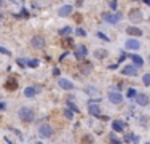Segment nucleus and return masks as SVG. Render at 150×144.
<instances>
[{"instance_id":"nucleus-12","label":"nucleus","mask_w":150,"mask_h":144,"mask_svg":"<svg viewBox=\"0 0 150 144\" xmlns=\"http://www.w3.org/2000/svg\"><path fill=\"white\" fill-rule=\"evenodd\" d=\"M5 88L7 90H16L18 88V80L15 79V77H10V79H7V82H5Z\"/></svg>"},{"instance_id":"nucleus-19","label":"nucleus","mask_w":150,"mask_h":144,"mask_svg":"<svg viewBox=\"0 0 150 144\" xmlns=\"http://www.w3.org/2000/svg\"><path fill=\"white\" fill-rule=\"evenodd\" d=\"M112 130L117 131V133H122L123 131V123L118 122V120H114V122H112Z\"/></svg>"},{"instance_id":"nucleus-34","label":"nucleus","mask_w":150,"mask_h":144,"mask_svg":"<svg viewBox=\"0 0 150 144\" xmlns=\"http://www.w3.org/2000/svg\"><path fill=\"white\" fill-rule=\"evenodd\" d=\"M18 64H19V66H22V67H24V66H26V61H24V59H18Z\"/></svg>"},{"instance_id":"nucleus-33","label":"nucleus","mask_w":150,"mask_h":144,"mask_svg":"<svg viewBox=\"0 0 150 144\" xmlns=\"http://www.w3.org/2000/svg\"><path fill=\"white\" fill-rule=\"evenodd\" d=\"M5 109H7V104L0 101V111H5Z\"/></svg>"},{"instance_id":"nucleus-10","label":"nucleus","mask_w":150,"mask_h":144,"mask_svg":"<svg viewBox=\"0 0 150 144\" xmlns=\"http://www.w3.org/2000/svg\"><path fill=\"white\" fill-rule=\"evenodd\" d=\"M136 103L144 107V106L149 104V96H147L145 93H137V95H136Z\"/></svg>"},{"instance_id":"nucleus-16","label":"nucleus","mask_w":150,"mask_h":144,"mask_svg":"<svg viewBox=\"0 0 150 144\" xmlns=\"http://www.w3.org/2000/svg\"><path fill=\"white\" fill-rule=\"evenodd\" d=\"M130 56H131V59H133L136 67H142L144 66V59H142L141 56H137V55H130Z\"/></svg>"},{"instance_id":"nucleus-39","label":"nucleus","mask_w":150,"mask_h":144,"mask_svg":"<svg viewBox=\"0 0 150 144\" xmlns=\"http://www.w3.org/2000/svg\"><path fill=\"white\" fill-rule=\"evenodd\" d=\"M144 2H145V3H147V5H149V7H150V0H144Z\"/></svg>"},{"instance_id":"nucleus-28","label":"nucleus","mask_w":150,"mask_h":144,"mask_svg":"<svg viewBox=\"0 0 150 144\" xmlns=\"http://www.w3.org/2000/svg\"><path fill=\"white\" fill-rule=\"evenodd\" d=\"M0 53H2V55H5V56H11V53H10L7 48H3V47H0Z\"/></svg>"},{"instance_id":"nucleus-22","label":"nucleus","mask_w":150,"mask_h":144,"mask_svg":"<svg viewBox=\"0 0 150 144\" xmlns=\"http://www.w3.org/2000/svg\"><path fill=\"white\" fill-rule=\"evenodd\" d=\"M136 95H137V91H136L134 88H128V90H126V96H128V98H136Z\"/></svg>"},{"instance_id":"nucleus-23","label":"nucleus","mask_w":150,"mask_h":144,"mask_svg":"<svg viewBox=\"0 0 150 144\" xmlns=\"http://www.w3.org/2000/svg\"><path fill=\"white\" fill-rule=\"evenodd\" d=\"M62 45H64V48H72L73 47V40L72 39H65L64 42H62Z\"/></svg>"},{"instance_id":"nucleus-7","label":"nucleus","mask_w":150,"mask_h":144,"mask_svg":"<svg viewBox=\"0 0 150 144\" xmlns=\"http://www.w3.org/2000/svg\"><path fill=\"white\" fill-rule=\"evenodd\" d=\"M57 85H59V87L62 88V90H67V91H70V90H73V88H75V85L72 83V82H70V80H67V79H59L57 80Z\"/></svg>"},{"instance_id":"nucleus-21","label":"nucleus","mask_w":150,"mask_h":144,"mask_svg":"<svg viewBox=\"0 0 150 144\" xmlns=\"http://www.w3.org/2000/svg\"><path fill=\"white\" fill-rule=\"evenodd\" d=\"M94 143V138L91 135H85L81 138V144H93Z\"/></svg>"},{"instance_id":"nucleus-5","label":"nucleus","mask_w":150,"mask_h":144,"mask_svg":"<svg viewBox=\"0 0 150 144\" xmlns=\"http://www.w3.org/2000/svg\"><path fill=\"white\" fill-rule=\"evenodd\" d=\"M109 101H110V103H114V104H122L123 103L122 93H118L117 90H115V91H110L109 93Z\"/></svg>"},{"instance_id":"nucleus-2","label":"nucleus","mask_w":150,"mask_h":144,"mask_svg":"<svg viewBox=\"0 0 150 144\" xmlns=\"http://www.w3.org/2000/svg\"><path fill=\"white\" fill-rule=\"evenodd\" d=\"M37 131H38V135H40L42 138H50V136H53V133H54L53 127H51L50 123H40Z\"/></svg>"},{"instance_id":"nucleus-40","label":"nucleus","mask_w":150,"mask_h":144,"mask_svg":"<svg viewBox=\"0 0 150 144\" xmlns=\"http://www.w3.org/2000/svg\"><path fill=\"white\" fill-rule=\"evenodd\" d=\"M2 5H3V0H0V7H2Z\"/></svg>"},{"instance_id":"nucleus-14","label":"nucleus","mask_w":150,"mask_h":144,"mask_svg":"<svg viewBox=\"0 0 150 144\" xmlns=\"http://www.w3.org/2000/svg\"><path fill=\"white\" fill-rule=\"evenodd\" d=\"M72 10H73V8L70 7V5H64V7H61L59 10H57V15L64 18V16H69L70 13H72Z\"/></svg>"},{"instance_id":"nucleus-9","label":"nucleus","mask_w":150,"mask_h":144,"mask_svg":"<svg viewBox=\"0 0 150 144\" xmlns=\"http://www.w3.org/2000/svg\"><path fill=\"white\" fill-rule=\"evenodd\" d=\"M86 47L85 45H77V47H75V58H77V59H83V58H85L86 56Z\"/></svg>"},{"instance_id":"nucleus-37","label":"nucleus","mask_w":150,"mask_h":144,"mask_svg":"<svg viewBox=\"0 0 150 144\" xmlns=\"http://www.w3.org/2000/svg\"><path fill=\"white\" fill-rule=\"evenodd\" d=\"M110 144H122V143H120V141H118V139H114V138H112V141H110Z\"/></svg>"},{"instance_id":"nucleus-4","label":"nucleus","mask_w":150,"mask_h":144,"mask_svg":"<svg viewBox=\"0 0 150 144\" xmlns=\"http://www.w3.org/2000/svg\"><path fill=\"white\" fill-rule=\"evenodd\" d=\"M102 19L110 24H117L120 21V15L118 13H115V15H112V13H102Z\"/></svg>"},{"instance_id":"nucleus-36","label":"nucleus","mask_w":150,"mask_h":144,"mask_svg":"<svg viewBox=\"0 0 150 144\" xmlns=\"http://www.w3.org/2000/svg\"><path fill=\"white\" fill-rule=\"evenodd\" d=\"M139 139H141L139 136H133V141H134V143H136V144H139Z\"/></svg>"},{"instance_id":"nucleus-3","label":"nucleus","mask_w":150,"mask_h":144,"mask_svg":"<svg viewBox=\"0 0 150 144\" xmlns=\"http://www.w3.org/2000/svg\"><path fill=\"white\" fill-rule=\"evenodd\" d=\"M128 19L131 21V23L137 24L142 21V11L139 10V8H133V10H130V13H128Z\"/></svg>"},{"instance_id":"nucleus-6","label":"nucleus","mask_w":150,"mask_h":144,"mask_svg":"<svg viewBox=\"0 0 150 144\" xmlns=\"http://www.w3.org/2000/svg\"><path fill=\"white\" fill-rule=\"evenodd\" d=\"M122 74H123V75L134 77L136 74H137V67H136V66H133V64H126L125 67L122 69Z\"/></svg>"},{"instance_id":"nucleus-17","label":"nucleus","mask_w":150,"mask_h":144,"mask_svg":"<svg viewBox=\"0 0 150 144\" xmlns=\"http://www.w3.org/2000/svg\"><path fill=\"white\" fill-rule=\"evenodd\" d=\"M126 32H128L130 35H136V37L142 35V31H141V29H137V27H134V26H131V27H126Z\"/></svg>"},{"instance_id":"nucleus-31","label":"nucleus","mask_w":150,"mask_h":144,"mask_svg":"<svg viewBox=\"0 0 150 144\" xmlns=\"http://www.w3.org/2000/svg\"><path fill=\"white\" fill-rule=\"evenodd\" d=\"M21 18H29V13L26 11V10H22V11H21Z\"/></svg>"},{"instance_id":"nucleus-35","label":"nucleus","mask_w":150,"mask_h":144,"mask_svg":"<svg viewBox=\"0 0 150 144\" xmlns=\"http://www.w3.org/2000/svg\"><path fill=\"white\" fill-rule=\"evenodd\" d=\"M77 34H78V35H81V37H83V35H85V31H81V29H77Z\"/></svg>"},{"instance_id":"nucleus-42","label":"nucleus","mask_w":150,"mask_h":144,"mask_svg":"<svg viewBox=\"0 0 150 144\" xmlns=\"http://www.w3.org/2000/svg\"><path fill=\"white\" fill-rule=\"evenodd\" d=\"M145 144H150V143H145Z\"/></svg>"},{"instance_id":"nucleus-11","label":"nucleus","mask_w":150,"mask_h":144,"mask_svg":"<svg viewBox=\"0 0 150 144\" xmlns=\"http://www.w3.org/2000/svg\"><path fill=\"white\" fill-rule=\"evenodd\" d=\"M125 47H126V50H139V48H141V43H139L136 39H128Z\"/></svg>"},{"instance_id":"nucleus-24","label":"nucleus","mask_w":150,"mask_h":144,"mask_svg":"<svg viewBox=\"0 0 150 144\" xmlns=\"http://www.w3.org/2000/svg\"><path fill=\"white\" fill-rule=\"evenodd\" d=\"M62 114L65 115V119H69V120H72V119H73L72 111H69V109H62Z\"/></svg>"},{"instance_id":"nucleus-20","label":"nucleus","mask_w":150,"mask_h":144,"mask_svg":"<svg viewBox=\"0 0 150 144\" xmlns=\"http://www.w3.org/2000/svg\"><path fill=\"white\" fill-rule=\"evenodd\" d=\"M35 93H37V90H35V88H32V87L24 88V96H26V98H34Z\"/></svg>"},{"instance_id":"nucleus-18","label":"nucleus","mask_w":150,"mask_h":144,"mask_svg":"<svg viewBox=\"0 0 150 144\" xmlns=\"http://www.w3.org/2000/svg\"><path fill=\"white\" fill-rule=\"evenodd\" d=\"M80 67H81V72H83V74H89V72L93 71V64L86 63V61H85V63H81Z\"/></svg>"},{"instance_id":"nucleus-1","label":"nucleus","mask_w":150,"mask_h":144,"mask_svg":"<svg viewBox=\"0 0 150 144\" xmlns=\"http://www.w3.org/2000/svg\"><path fill=\"white\" fill-rule=\"evenodd\" d=\"M18 115H19V119L22 120V122L30 123V122H34V119H35V111L24 106V107H21L19 111H18Z\"/></svg>"},{"instance_id":"nucleus-13","label":"nucleus","mask_w":150,"mask_h":144,"mask_svg":"<svg viewBox=\"0 0 150 144\" xmlns=\"http://www.w3.org/2000/svg\"><path fill=\"white\" fill-rule=\"evenodd\" d=\"M88 112L91 114V115L99 117V115H101V107H99V106H96L94 103H89L88 104Z\"/></svg>"},{"instance_id":"nucleus-30","label":"nucleus","mask_w":150,"mask_h":144,"mask_svg":"<svg viewBox=\"0 0 150 144\" xmlns=\"http://www.w3.org/2000/svg\"><path fill=\"white\" fill-rule=\"evenodd\" d=\"M97 37H99V39H102V40H106V42H109V39H107V37L102 34V32H97Z\"/></svg>"},{"instance_id":"nucleus-32","label":"nucleus","mask_w":150,"mask_h":144,"mask_svg":"<svg viewBox=\"0 0 150 144\" xmlns=\"http://www.w3.org/2000/svg\"><path fill=\"white\" fill-rule=\"evenodd\" d=\"M73 18L77 19V23H80V21H81V15H78V13H75V16H73Z\"/></svg>"},{"instance_id":"nucleus-27","label":"nucleus","mask_w":150,"mask_h":144,"mask_svg":"<svg viewBox=\"0 0 150 144\" xmlns=\"http://www.w3.org/2000/svg\"><path fill=\"white\" fill-rule=\"evenodd\" d=\"M70 32H72V29H70L69 26H65V27H62L61 31H59V34H61V35H67V34H70Z\"/></svg>"},{"instance_id":"nucleus-8","label":"nucleus","mask_w":150,"mask_h":144,"mask_svg":"<svg viewBox=\"0 0 150 144\" xmlns=\"http://www.w3.org/2000/svg\"><path fill=\"white\" fill-rule=\"evenodd\" d=\"M32 47L37 48V50H42V48H45V39L40 35H35L32 37Z\"/></svg>"},{"instance_id":"nucleus-38","label":"nucleus","mask_w":150,"mask_h":144,"mask_svg":"<svg viewBox=\"0 0 150 144\" xmlns=\"http://www.w3.org/2000/svg\"><path fill=\"white\" fill-rule=\"evenodd\" d=\"M69 106H70V109H72V111H75V112H77V111H78V109H77V107H75V106H73V104H72V103H69Z\"/></svg>"},{"instance_id":"nucleus-26","label":"nucleus","mask_w":150,"mask_h":144,"mask_svg":"<svg viewBox=\"0 0 150 144\" xmlns=\"http://www.w3.org/2000/svg\"><path fill=\"white\" fill-rule=\"evenodd\" d=\"M142 83L145 85V87H150V74H145V75L142 77Z\"/></svg>"},{"instance_id":"nucleus-15","label":"nucleus","mask_w":150,"mask_h":144,"mask_svg":"<svg viewBox=\"0 0 150 144\" xmlns=\"http://www.w3.org/2000/svg\"><path fill=\"white\" fill-rule=\"evenodd\" d=\"M94 56H96L97 59H106L107 56H109V51L104 50V48H97V50H94Z\"/></svg>"},{"instance_id":"nucleus-25","label":"nucleus","mask_w":150,"mask_h":144,"mask_svg":"<svg viewBox=\"0 0 150 144\" xmlns=\"http://www.w3.org/2000/svg\"><path fill=\"white\" fill-rule=\"evenodd\" d=\"M26 64L29 67H37L38 66V59H29V61H26Z\"/></svg>"},{"instance_id":"nucleus-41","label":"nucleus","mask_w":150,"mask_h":144,"mask_svg":"<svg viewBox=\"0 0 150 144\" xmlns=\"http://www.w3.org/2000/svg\"><path fill=\"white\" fill-rule=\"evenodd\" d=\"M149 61H150V56H149Z\"/></svg>"},{"instance_id":"nucleus-29","label":"nucleus","mask_w":150,"mask_h":144,"mask_svg":"<svg viewBox=\"0 0 150 144\" xmlns=\"http://www.w3.org/2000/svg\"><path fill=\"white\" fill-rule=\"evenodd\" d=\"M110 8H112V10H117V0H110Z\"/></svg>"}]
</instances>
